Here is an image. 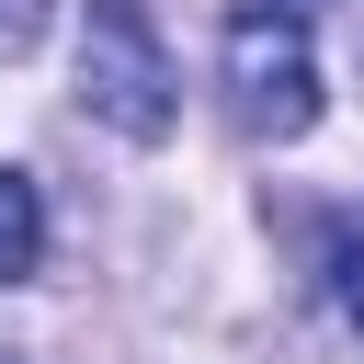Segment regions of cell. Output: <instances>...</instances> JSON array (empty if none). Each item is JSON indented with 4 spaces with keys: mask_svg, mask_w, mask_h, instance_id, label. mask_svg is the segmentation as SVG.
Here are the masks:
<instances>
[{
    "mask_svg": "<svg viewBox=\"0 0 364 364\" xmlns=\"http://www.w3.org/2000/svg\"><path fill=\"white\" fill-rule=\"evenodd\" d=\"M80 114L91 125H114V136H171V114H182V80H171V46H159V23H148V0H91L80 11Z\"/></svg>",
    "mask_w": 364,
    "mask_h": 364,
    "instance_id": "obj_1",
    "label": "cell"
},
{
    "mask_svg": "<svg viewBox=\"0 0 364 364\" xmlns=\"http://www.w3.org/2000/svg\"><path fill=\"white\" fill-rule=\"evenodd\" d=\"M216 68H228V102H239L250 136H307L318 125V57H307V11L296 0H239Z\"/></svg>",
    "mask_w": 364,
    "mask_h": 364,
    "instance_id": "obj_2",
    "label": "cell"
},
{
    "mask_svg": "<svg viewBox=\"0 0 364 364\" xmlns=\"http://www.w3.org/2000/svg\"><path fill=\"white\" fill-rule=\"evenodd\" d=\"M34 262H46V193L34 171L0 159V284H34Z\"/></svg>",
    "mask_w": 364,
    "mask_h": 364,
    "instance_id": "obj_3",
    "label": "cell"
},
{
    "mask_svg": "<svg viewBox=\"0 0 364 364\" xmlns=\"http://www.w3.org/2000/svg\"><path fill=\"white\" fill-rule=\"evenodd\" d=\"M46 11H57V0H0V68H11V57H34Z\"/></svg>",
    "mask_w": 364,
    "mask_h": 364,
    "instance_id": "obj_4",
    "label": "cell"
},
{
    "mask_svg": "<svg viewBox=\"0 0 364 364\" xmlns=\"http://www.w3.org/2000/svg\"><path fill=\"white\" fill-rule=\"evenodd\" d=\"M341 307H353V330H364V262H353V273H341Z\"/></svg>",
    "mask_w": 364,
    "mask_h": 364,
    "instance_id": "obj_5",
    "label": "cell"
},
{
    "mask_svg": "<svg viewBox=\"0 0 364 364\" xmlns=\"http://www.w3.org/2000/svg\"><path fill=\"white\" fill-rule=\"evenodd\" d=\"M0 364H34V353H0Z\"/></svg>",
    "mask_w": 364,
    "mask_h": 364,
    "instance_id": "obj_6",
    "label": "cell"
}]
</instances>
